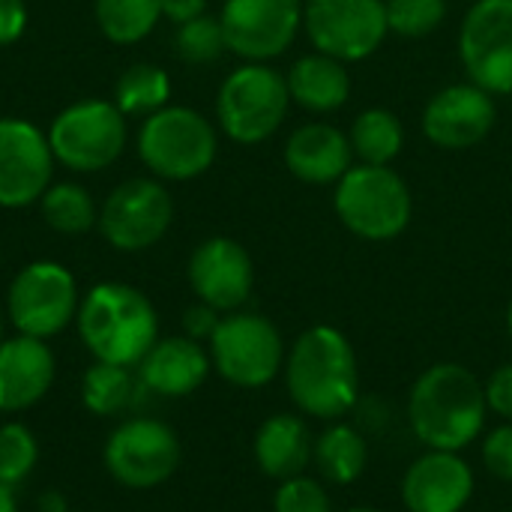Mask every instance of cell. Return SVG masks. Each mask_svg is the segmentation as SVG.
Returning a JSON list of instances; mask_svg holds the SVG:
<instances>
[{"label":"cell","instance_id":"1","mask_svg":"<svg viewBox=\"0 0 512 512\" xmlns=\"http://www.w3.org/2000/svg\"><path fill=\"white\" fill-rule=\"evenodd\" d=\"M282 372L294 408L312 420H342L360 402V366L354 345L330 324L303 330L285 354Z\"/></svg>","mask_w":512,"mask_h":512},{"label":"cell","instance_id":"2","mask_svg":"<svg viewBox=\"0 0 512 512\" xmlns=\"http://www.w3.org/2000/svg\"><path fill=\"white\" fill-rule=\"evenodd\" d=\"M486 417V387L462 363L429 366L408 393V423L426 450L462 453L483 435Z\"/></svg>","mask_w":512,"mask_h":512},{"label":"cell","instance_id":"3","mask_svg":"<svg viewBox=\"0 0 512 512\" xmlns=\"http://www.w3.org/2000/svg\"><path fill=\"white\" fill-rule=\"evenodd\" d=\"M78 336L99 363L135 369L159 342V318L147 294L123 282H102L78 306Z\"/></svg>","mask_w":512,"mask_h":512},{"label":"cell","instance_id":"4","mask_svg":"<svg viewBox=\"0 0 512 512\" xmlns=\"http://www.w3.org/2000/svg\"><path fill=\"white\" fill-rule=\"evenodd\" d=\"M333 207L339 222L360 240L384 243L399 237L414 213L408 183L390 165H351L336 183Z\"/></svg>","mask_w":512,"mask_h":512},{"label":"cell","instance_id":"5","mask_svg":"<svg viewBox=\"0 0 512 512\" xmlns=\"http://www.w3.org/2000/svg\"><path fill=\"white\" fill-rule=\"evenodd\" d=\"M138 156L162 180H192L213 165L216 132L195 108L165 105L144 120Z\"/></svg>","mask_w":512,"mask_h":512},{"label":"cell","instance_id":"6","mask_svg":"<svg viewBox=\"0 0 512 512\" xmlns=\"http://www.w3.org/2000/svg\"><path fill=\"white\" fill-rule=\"evenodd\" d=\"M288 105L291 93L285 75L264 63H246L222 81L216 117L231 141L261 144L282 126Z\"/></svg>","mask_w":512,"mask_h":512},{"label":"cell","instance_id":"7","mask_svg":"<svg viewBox=\"0 0 512 512\" xmlns=\"http://www.w3.org/2000/svg\"><path fill=\"white\" fill-rule=\"evenodd\" d=\"M285 342L276 324L255 312H228L210 336L213 369L234 387H267L285 366Z\"/></svg>","mask_w":512,"mask_h":512},{"label":"cell","instance_id":"8","mask_svg":"<svg viewBox=\"0 0 512 512\" xmlns=\"http://www.w3.org/2000/svg\"><path fill=\"white\" fill-rule=\"evenodd\" d=\"M48 144L54 159L78 174L105 171L126 147V114L105 99L75 102L54 117Z\"/></svg>","mask_w":512,"mask_h":512},{"label":"cell","instance_id":"9","mask_svg":"<svg viewBox=\"0 0 512 512\" xmlns=\"http://www.w3.org/2000/svg\"><path fill=\"white\" fill-rule=\"evenodd\" d=\"M183 459L177 432L153 417H132L120 423L102 450L105 471L126 489H156L168 483Z\"/></svg>","mask_w":512,"mask_h":512},{"label":"cell","instance_id":"10","mask_svg":"<svg viewBox=\"0 0 512 512\" xmlns=\"http://www.w3.org/2000/svg\"><path fill=\"white\" fill-rule=\"evenodd\" d=\"M78 288L75 276L57 261L27 264L9 285L6 312L12 327L21 336L48 342L63 333L78 315Z\"/></svg>","mask_w":512,"mask_h":512},{"label":"cell","instance_id":"11","mask_svg":"<svg viewBox=\"0 0 512 512\" xmlns=\"http://www.w3.org/2000/svg\"><path fill=\"white\" fill-rule=\"evenodd\" d=\"M303 27L315 51L342 63L375 54L390 33L384 0H309Z\"/></svg>","mask_w":512,"mask_h":512},{"label":"cell","instance_id":"12","mask_svg":"<svg viewBox=\"0 0 512 512\" xmlns=\"http://www.w3.org/2000/svg\"><path fill=\"white\" fill-rule=\"evenodd\" d=\"M174 219V201L156 180L120 183L99 210L102 237L120 252H141L156 246Z\"/></svg>","mask_w":512,"mask_h":512},{"label":"cell","instance_id":"13","mask_svg":"<svg viewBox=\"0 0 512 512\" xmlns=\"http://www.w3.org/2000/svg\"><path fill=\"white\" fill-rule=\"evenodd\" d=\"M459 57L474 84L512 93V0H477L459 30Z\"/></svg>","mask_w":512,"mask_h":512},{"label":"cell","instance_id":"14","mask_svg":"<svg viewBox=\"0 0 512 512\" xmlns=\"http://www.w3.org/2000/svg\"><path fill=\"white\" fill-rule=\"evenodd\" d=\"M219 21L228 51L249 63H264L297 39L303 0H225Z\"/></svg>","mask_w":512,"mask_h":512},{"label":"cell","instance_id":"15","mask_svg":"<svg viewBox=\"0 0 512 512\" xmlns=\"http://www.w3.org/2000/svg\"><path fill=\"white\" fill-rule=\"evenodd\" d=\"M54 174V153L39 126L21 117H0V207H27L45 195Z\"/></svg>","mask_w":512,"mask_h":512},{"label":"cell","instance_id":"16","mask_svg":"<svg viewBox=\"0 0 512 512\" xmlns=\"http://www.w3.org/2000/svg\"><path fill=\"white\" fill-rule=\"evenodd\" d=\"M495 96L480 84H450L438 90L423 111V132L441 150L477 147L495 126Z\"/></svg>","mask_w":512,"mask_h":512},{"label":"cell","instance_id":"17","mask_svg":"<svg viewBox=\"0 0 512 512\" xmlns=\"http://www.w3.org/2000/svg\"><path fill=\"white\" fill-rule=\"evenodd\" d=\"M189 285L195 297L216 312H237L255 285L252 258L237 240L210 237L189 258Z\"/></svg>","mask_w":512,"mask_h":512},{"label":"cell","instance_id":"18","mask_svg":"<svg viewBox=\"0 0 512 512\" xmlns=\"http://www.w3.org/2000/svg\"><path fill=\"white\" fill-rule=\"evenodd\" d=\"M474 489V471L459 453L426 450L402 477V504L408 512H462Z\"/></svg>","mask_w":512,"mask_h":512},{"label":"cell","instance_id":"19","mask_svg":"<svg viewBox=\"0 0 512 512\" xmlns=\"http://www.w3.org/2000/svg\"><path fill=\"white\" fill-rule=\"evenodd\" d=\"M54 354L42 339L12 336L0 342V414H18L45 399L54 384Z\"/></svg>","mask_w":512,"mask_h":512},{"label":"cell","instance_id":"20","mask_svg":"<svg viewBox=\"0 0 512 512\" xmlns=\"http://www.w3.org/2000/svg\"><path fill=\"white\" fill-rule=\"evenodd\" d=\"M210 369H213L210 351L189 336L159 339L147 351V357L135 366L147 393H156L165 399H183L195 393L207 381Z\"/></svg>","mask_w":512,"mask_h":512},{"label":"cell","instance_id":"21","mask_svg":"<svg viewBox=\"0 0 512 512\" xmlns=\"http://www.w3.org/2000/svg\"><path fill=\"white\" fill-rule=\"evenodd\" d=\"M351 141L330 123H306L285 144V165L303 183H339L351 171Z\"/></svg>","mask_w":512,"mask_h":512},{"label":"cell","instance_id":"22","mask_svg":"<svg viewBox=\"0 0 512 512\" xmlns=\"http://www.w3.org/2000/svg\"><path fill=\"white\" fill-rule=\"evenodd\" d=\"M312 447H315V438L306 420L297 414L267 417L258 426L255 444H252L261 474L279 483L306 474V468L312 465Z\"/></svg>","mask_w":512,"mask_h":512},{"label":"cell","instance_id":"23","mask_svg":"<svg viewBox=\"0 0 512 512\" xmlns=\"http://www.w3.org/2000/svg\"><path fill=\"white\" fill-rule=\"evenodd\" d=\"M285 81H288L291 102L303 105L306 111H318V114L342 108L351 96V75H348L345 63L336 57H327L321 51L300 57L288 69Z\"/></svg>","mask_w":512,"mask_h":512},{"label":"cell","instance_id":"24","mask_svg":"<svg viewBox=\"0 0 512 512\" xmlns=\"http://www.w3.org/2000/svg\"><path fill=\"white\" fill-rule=\"evenodd\" d=\"M312 465L333 486H351L363 477L369 465V441L366 435L342 420L327 423V429L315 438Z\"/></svg>","mask_w":512,"mask_h":512},{"label":"cell","instance_id":"25","mask_svg":"<svg viewBox=\"0 0 512 512\" xmlns=\"http://www.w3.org/2000/svg\"><path fill=\"white\" fill-rule=\"evenodd\" d=\"M141 393H147V387L141 384L138 372H132L129 366L96 360L81 378V402L96 417L126 414L141 402Z\"/></svg>","mask_w":512,"mask_h":512},{"label":"cell","instance_id":"26","mask_svg":"<svg viewBox=\"0 0 512 512\" xmlns=\"http://www.w3.org/2000/svg\"><path fill=\"white\" fill-rule=\"evenodd\" d=\"M351 150L360 162L366 165H390L405 144V129L402 120L387 111V108H369L357 114L348 132Z\"/></svg>","mask_w":512,"mask_h":512},{"label":"cell","instance_id":"27","mask_svg":"<svg viewBox=\"0 0 512 512\" xmlns=\"http://www.w3.org/2000/svg\"><path fill=\"white\" fill-rule=\"evenodd\" d=\"M171 81L153 63H132L114 84V105L126 117H150L168 105Z\"/></svg>","mask_w":512,"mask_h":512},{"label":"cell","instance_id":"28","mask_svg":"<svg viewBox=\"0 0 512 512\" xmlns=\"http://www.w3.org/2000/svg\"><path fill=\"white\" fill-rule=\"evenodd\" d=\"M162 18V0H96L99 30L117 42H141Z\"/></svg>","mask_w":512,"mask_h":512},{"label":"cell","instance_id":"29","mask_svg":"<svg viewBox=\"0 0 512 512\" xmlns=\"http://www.w3.org/2000/svg\"><path fill=\"white\" fill-rule=\"evenodd\" d=\"M42 219L60 234H84L99 222L96 204L81 183H54L39 198Z\"/></svg>","mask_w":512,"mask_h":512},{"label":"cell","instance_id":"30","mask_svg":"<svg viewBox=\"0 0 512 512\" xmlns=\"http://www.w3.org/2000/svg\"><path fill=\"white\" fill-rule=\"evenodd\" d=\"M39 462V441L21 423L0 426V486H21Z\"/></svg>","mask_w":512,"mask_h":512},{"label":"cell","instance_id":"31","mask_svg":"<svg viewBox=\"0 0 512 512\" xmlns=\"http://www.w3.org/2000/svg\"><path fill=\"white\" fill-rule=\"evenodd\" d=\"M174 42H177V54L189 63H213L228 48L225 33H222V21L207 15V12L180 24Z\"/></svg>","mask_w":512,"mask_h":512},{"label":"cell","instance_id":"32","mask_svg":"<svg viewBox=\"0 0 512 512\" xmlns=\"http://www.w3.org/2000/svg\"><path fill=\"white\" fill-rule=\"evenodd\" d=\"M390 33L420 39L429 36L447 15L444 0H384Z\"/></svg>","mask_w":512,"mask_h":512},{"label":"cell","instance_id":"33","mask_svg":"<svg viewBox=\"0 0 512 512\" xmlns=\"http://www.w3.org/2000/svg\"><path fill=\"white\" fill-rule=\"evenodd\" d=\"M273 512H333V501L318 480L300 474L279 483L273 495Z\"/></svg>","mask_w":512,"mask_h":512},{"label":"cell","instance_id":"34","mask_svg":"<svg viewBox=\"0 0 512 512\" xmlns=\"http://www.w3.org/2000/svg\"><path fill=\"white\" fill-rule=\"evenodd\" d=\"M483 465L489 468L492 477L512 483V423L495 426L483 438Z\"/></svg>","mask_w":512,"mask_h":512},{"label":"cell","instance_id":"35","mask_svg":"<svg viewBox=\"0 0 512 512\" xmlns=\"http://www.w3.org/2000/svg\"><path fill=\"white\" fill-rule=\"evenodd\" d=\"M486 387V402H489V411L498 414L501 420L512 423V363L498 366L489 381L483 384Z\"/></svg>","mask_w":512,"mask_h":512},{"label":"cell","instance_id":"36","mask_svg":"<svg viewBox=\"0 0 512 512\" xmlns=\"http://www.w3.org/2000/svg\"><path fill=\"white\" fill-rule=\"evenodd\" d=\"M219 321H222L219 312L213 306H207V303L198 300L195 306H189L183 312V336H189L195 342H210V336L216 333Z\"/></svg>","mask_w":512,"mask_h":512},{"label":"cell","instance_id":"37","mask_svg":"<svg viewBox=\"0 0 512 512\" xmlns=\"http://www.w3.org/2000/svg\"><path fill=\"white\" fill-rule=\"evenodd\" d=\"M27 27V6L24 0H0V48L12 45Z\"/></svg>","mask_w":512,"mask_h":512},{"label":"cell","instance_id":"38","mask_svg":"<svg viewBox=\"0 0 512 512\" xmlns=\"http://www.w3.org/2000/svg\"><path fill=\"white\" fill-rule=\"evenodd\" d=\"M204 9H207V0H162V15L171 18L177 27L204 15Z\"/></svg>","mask_w":512,"mask_h":512},{"label":"cell","instance_id":"39","mask_svg":"<svg viewBox=\"0 0 512 512\" xmlns=\"http://www.w3.org/2000/svg\"><path fill=\"white\" fill-rule=\"evenodd\" d=\"M39 510H42V512H66L69 507H66L63 495L51 489V492H45V495L39 498Z\"/></svg>","mask_w":512,"mask_h":512},{"label":"cell","instance_id":"40","mask_svg":"<svg viewBox=\"0 0 512 512\" xmlns=\"http://www.w3.org/2000/svg\"><path fill=\"white\" fill-rule=\"evenodd\" d=\"M0 512H18L15 489H9V486H0Z\"/></svg>","mask_w":512,"mask_h":512},{"label":"cell","instance_id":"41","mask_svg":"<svg viewBox=\"0 0 512 512\" xmlns=\"http://www.w3.org/2000/svg\"><path fill=\"white\" fill-rule=\"evenodd\" d=\"M507 333H510V339H512V300H510V309H507Z\"/></svg>","mask_w":512,"mask_h":512},{"label":"cell","instance_id":"42","mask_svg":"<svg viewBox=\"0 0 512 512\" xmlns=\"http://www.w3.org/2000/svg\"><path fill=\"white\" fill-rule=\"evenodd\" d=\"M345 512H384V510H372V507H354V510H345Z\"/></svg>","mask_w":512,"mask_h":512},{"label":"cell","instance_id":"43","mask_svg":"<svg viewBox=\"0 0 512 512\" xmlns=\"http://www.w3.org/2000/svg\"><path fill=\"white\" fill-rule=\"evenodd\" d=\"M0 342H3V312H0Z\"/></svg>","mask_w":512,"mask_h":512},{"label":"cell","instance_id":"44","mask_svg":"<svg viewBox=\"0 0 512 512\" xmlns=\"http://www.w3.org/2000/svg\"><path fill=\"white\" fill-rule=\"evenodd\" d=\"M66 512H81V510H66Z\"/></svg>","mask_w":512,"mask_h":512}]
</instances>
